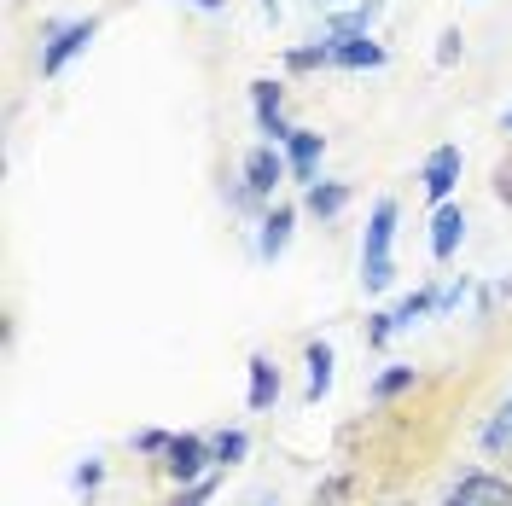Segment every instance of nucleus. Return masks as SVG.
<instances>
[{
    "label": "nucleus",
    "mask_w": 512,
    "mask_h": 506,
    "mask_svg": "<svg viewBox=\"0 0 512 506\" xmlns=\"http://www.w3.org/2000/svg\"><path fill=\"white\" fill-rule=\"evenodd\" d=\"M437 233H431V256H454V245H460V233H466V216L460 210H437Z\"/></svg>",
    "instance_id": "obj_6"
},
{
    "label": "nucleus",
    "mask_w": 512,
    "mask_h": 506,
    "mask_svg": "<svg viewBox=\"0 0 512 506\" xmlns=\"http://www.w3.org/2000/svg\"><path fill=\"white\" fill-rule=\"evenodd\" d=\"M454 181H460V146H437L431 163H425V192L443 204L448 192H454Z\"/></svg>",
    "instance_id": "obj_3"
},
{
    "label": "nucleus",
    "mask_w": 512,
    "mask_h": 506,
    "mask_svg": "<svg viewBox=\"0 0 512 506\" xmlns=\"http://www.w3.org/2000/svg\"><path fill=\"white\" fill-rule=\"evenodd\" d=\"M239 454H245V437H239V431H227L222 443H216V460H239Z\"/></svg>",
    "instance_id": "obj_17"
},
{
    "label": "nucleus",
    "mask_w": 512,
    "mask_h": 506,
    "mask_svg": "<svg viewBox=\"0 0 512 506\" xmlns=\"http://www.w3.org/2000/svg\"><path fill=\"white\" fill-rule=\"evenodd\" d=\"M192 6H204V12H216V6H222V0H192Z\"/></svg>",
    "instance_id": "obj_18"
},
{
    "label": "nucleus",
    "mask_w": 512,
    "mask_h": 506,
    "mask_svg": "<svg viewBox=\"0 0 512 506\" xmlns=\"http://www.w3.org/2000/svg\"><path fill=\"white\" fill-rule=\"evenodd\" d=\"M280 169H286V163L274 158V152H251V169H245V175H251V192H274L280 187Z\"/></svg>",
    "instance_id": "obj_9"
},
{
    "label": "nucleus",
    "mask_w": 512,
    "mask_h": 506,
    "mask_svg": "<svg viewBox=\"0 0 512 506\" xmlns=\"http://www.w3.org/2000/svg\"><path fill=\"white\" fill-rule=\"evenodd\" d=\"M291 239V210H274V222H268V233H262V256H280Z\"/></svg>",
    "instance_id": "obj_13"
},
{
    "label": "nucleus",
    "mask_w": 512,
    "mask_h": 506,
    "mask_svg": "<svg viewBox=\"0 0 512 506\" xmlns=\"http://www.w3.org/2000/svg\"><path fill=\"white\" fill-rule=\"evenodd\" d=\"M256 117H262V128H268L274 140H291V128L280 123V94H274L268 82H256Z\"/></svg>",
    "instance_id": "obj_8"
},
{
    "label": "nucleus",
    "mask_w": 512,
    "mask_h": 506,
    "mask_svg": "<svg viewBox=\"0 0 512 506\" xmlns=\"http://www.w3.org/2000/svg\"><path fill=\"white\" fill-rule=\"evenodd\" d=\"M326 59H338V64H384V47L379 41H367V35H332L326 41Z\"/></svg>",
    "instance_id": "obj_5"
},
{
    "label": "nucleus",
    "mask_w": 512,
    "mask_h": 506,
    "mask_svg": "<svg viewBox=\"0 0 512 506\" xmlns=\"http://www.w3.org/2000/svg\"><path fill=\"white\" fill-rule=\"evenodd\" d=\"M280 396V373L268 361H251V408H268Z\"/></svg>",
    "instance_id": "obj_10"
},
{
    "label": "nucleus",
    "mask_w": 512,
    "mask_h": 506,
    "mask_svg": "<svg viewBox=\"0 0 512 506\" xmlns=\"http://www.w3.org/2000/svg\"><path fill=\"white\" fill-rule=\"evenodd\" d=\"M448 506H512V489L501 477L472 472V477H460V489L448 495Z\"/></svg>",
    "instance_id": "obj_2"
},
{
    "label": "nucleus",
    "mask_w": 512,
    "mask_h": 506,
    "mask_svg": "<svg viewBox=\"0 0 512 506\" xmlns=\"http://www.w3.org/2000/svg\"><path fill=\"white\" fill-rule=\"evenodd\" d=\"M169 472L181 477V483H187V477H198V472H204V443H192V437L169 443Z\"/></svg>",
    "instance_id": "obj_7"
},
{
    "label": "nucleus",
    "mask_w": 512,
    "mask_h": 506,
    "mask_svg": "<svg viewBox=\"0 0 512 506\" xmlns=\"http://www.w3.org/2000/svg\"><path fill=\"white\" fill-rule=\"evenodd\" d=\"M315 158H320V134H303V128H297V134H291V169L309 181V175H315Z\"/></svg>",
    "instance_id": "obj_11"
},
{
    "label": "nucleus",
    "mask_w": 512,
    "mask_h": 506,
    "mask_svg": "<svg viewBox=\"0 0 512 506\" xmlns=\"http://www.w3.org/2000/svg\"><path fill=\"white\" fill-rule=\"evenodd\" d=\"M332 390V349L315 344L309 349V396H326Z\"/></svg>",
    "instance_id": "obj_12"
},
{
    "label": "nucleus",
    "mask_w": 512,
    "mask_h": 506,
    "mask_svg": "<svg viewBox=\"0 0 512 506\" xmlns=\"http://www.w3.org/2000/svg\"><path fill=\"white\" fill-rule=\"evenodd\" d=\"M390 239H396V204L379 198L373 204V222H367V245H361V285L384 291L390 285Z\"/></svg>",
    "instance_id": "obj_1"
},
{
    "label": "nucleus",
    "mask_w": 512,
    "mask_h": 506,
    "mask_svg": "<svg viewBox=\"0 0 512 506\" xmlns=\"http://www.w3.org/2000/svg\"><path fill=\"white\" fill-rule=\"evenodd\" d=\"M408 384H414V373H408V367H402V373H384V379H379V396H396V390H408Z\"/></svg>",
    "instance_id": "obj_16"
},
{
    "label": "nucleus",
    "mask_w": 512,
    "mask_h": 506,
    "mask_svg": "<svg viewBox=\"0 0 512 506\" xmlns=\"http://www.w3.org/2000/svg\"><path fill=\"white\" fill-rule=\"evenodd\" d=\"M88 41H94V24H70V30H59V35H53V47L41 53V70H47V76H59L64 59H76Z\"/></svg>",
    "instance_id": "obj_4"
},
{
    "label": "nucleus",
    "mask_w": 512,
    "mask_h": 506,
    "mask_svg": "<svg viewBox=\"0 0 512 506\" xmlns=\"http://www.w3.org/2000/svg\"><path fill=\"white\" fill-rule=\"evenodd\" d=\"M344 198H350L344 187H309V210H315V216H338Z\"/></svg>",
    "instance_id": "obj_14"
},
{
    "label": "nucleus",
    "mask_w": 512,
    "mask_h": 506,
    "mask_svg": "<svg viewBox=\"0 0 512 506\" xmlns=\"http://www.w3.org/2000/svg\"><path fill=\"white\" fill-rule=\"evenodd\" d=\"M483 443L489 448H512V396H507V408L495 413V425L483 431Z\"/></svg>",
    "instance_id": "obj_15"
}]
</instances>
